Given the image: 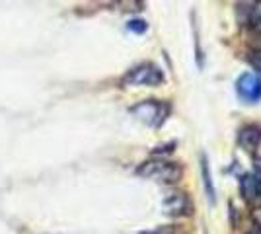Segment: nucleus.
Wrapping results in <instances>:
<instances>
[{"label":"nucleus","mask_w":261,"mask_h":234,"mask_svg":"<svg viewBox=\"0 0 261 234\" xmlns=\"http://www.w3.org/2000/svg\"><path fill=\"white\" fill-rule=\"evenodd\" d=\"M137 172L142 178L158 179V181H166V184H172V181H177L181 178V168L177 164H172V162H164V160L144 162Z\"/></svg>","instance_id":"1"},{"label":"nucleus","mask_w":261,"mask_h":234,"mask_svg":"<svg viewBox=\"0 0 261 234\" xmlns=\"http://www.w3.org/2000/svg\"><path fill=\"white\" fill-rule=\"evenodd\" d=\"M130 112L135 113L139 119H142L144 123H148L152 127H158V125H162V121L166 119V115H168V106L160 103V101L148 100L139 103V106H135Z\"/></svg>","instance_id":"2"},{"label":"nucleus","mask_w":261,"mask_h":234,"mask_svg":"<svg viewBox=\"0 0 261 234\" xmlns=\"http://www.w3.org/2000/svg\"><path fill=\"white\" fill-rule=\"evenodd\" d=\"M164 74L162 70L154 65H141L133 68L129 74L125 76V84H139V86H156L162 84Z\"/></svg>","instance_id":"3"},{"label":"nucleus","mask_w":261,"mask_h":234,"mask_svg":"<svg viewBox=\"0 0 261 234\" xmlns=\"http://www.w3.org/2000/svg\"><path fill=\"white\" fill-rule=\"evenodd\" d=\"M236 88H238L240 98L246 103H255L261 100V78L251 72H246L238 78Z\"/></svg>","instance_id":"4"},{"label":"nucleus","mask_w":261,"mask_h":234,"mask_svg":"<svg viewBox=\"0 0 261 234\" xmlns=\"http://www.w3.org/2000/svg\"><path fill=\"white\" fill-rule=\"evenodd\" d=\"M164 209L170 215H187L191 211V201L181 191H172L164 199Z\"/></svg>","instance_id":"5"},{"label":"nucleus","mask_w":261,"mask_h":234,"mask_svg":"<svg viewBox=\"0 0 261 234\" xmlns=\"http://www.w3.org/2000/svg\"><path fill=\"white\" fill-rule=\"evenodd\" d=\"M238 141H240V145L244 146L246 150H253L255 146L259 145V141H261V129L259 127H255V125H248V127H244L238 135Z\"/></svg>","instance_id":"6"},{"label":"nucleus","mask_w":261,"mask_h":234,"mask_svg":"<svg viewBox=\"0 0 261 234\" xmlns=\"http://www.w3.org/2000/svg\"><path fill=\"white\" fill-rule=\"evenodd\" d=\"M242 190H244V195H246L248 199H253V197L259 193V181H257V178L246 176L244 181H242Z\"/></svg>","instance_id":"7"},{"label":"nucleus","mask_w":261,"mask_h":234,"mask_svg":"<svg viewBox=\"0 0 261 234\" xmlns=\"http://www.w3.org/2000/svg\"><path fill=\"white\" fill-rule=\"evenodd\" d=\"M127 28H129L130 32H135V34H144L146 32V22H142V20H130Z\"/></svg>","instance_id":"8"},{"label":"nucleus","mask_w":261,"mask_h":234,"mask_svg":"<svg viewBox=\"0 0 261 234\" xmlns=\"http://www.w3.org/2000/svg\"><path fill=\"white\" fill-rule=\"evenodd\" d=\"M250 63L255 67V70H261V55H251Z\"/></svg>","instance_id":"9"},{"label":"nucleus","mask_w":261,"mask_h":234,"mask_svg":"<svg viewBox=\"0 0 261 234\" xmlns=\"http://www.w3.org/2000/svg\"><path fill=\"white\" fill-rule=\"evenodd\" d=\"M144 234H174V228H170V226H162V228H156L154 232H144Z\"/></svg>","instance_id":"10"},{"label":"nucleus","mask_w":261,"mask_h":234,"mask_svg":"<svg viewBox=\"0 0 261 234\" xmlns=\"http://www.w3.org/2000/svg\"><path fill=\"white\" fill-rule=\"evenodd\" d=\"M255 25H257V28H259V30H261V18H259V20H257V23H255Z\"/></svg>","instance_id":"11"},{"label":"nucleus","mask_w":261,"mask_h":234,"mask_svg":"<svg viewBox=\"0 0 261 234\" xmlns=\"http://www.w3.org/2000/svg\"><path fill=\"white\" fill-rule=\"evenodd\" d=\"M251 234H261V232H251Z\"/></svg>","instance_id":"12"}]
</instances>
